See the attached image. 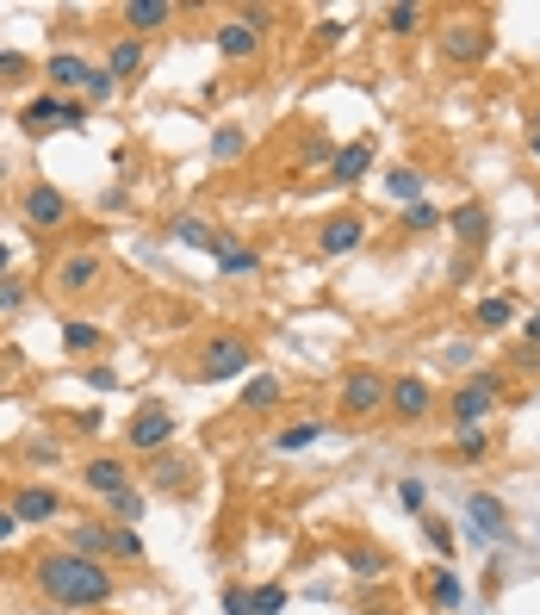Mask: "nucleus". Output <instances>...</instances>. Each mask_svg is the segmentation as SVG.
<instances>
[{"instance_id": "12", "label": "nucleus", "mask_w": 540, "mask_h": 615, "mask_svg": "<svg viewBox=\"0 0 540 615\" xmlns=\"http://www.w3.org/2000/svg\"><path fill=\"white\" fill-rule=\"evenodd\" d=\"M466 517H472V529H479L484 541H516V529H509V510H503V498H491V491H472L466 498Z\"/></svg>"}, {"instance_id": "44", "label": "nucleus", "mask_w": 540, "mask_h": 615, "mask_svg": "<svg viewBox=\"0 0 540 615\" xmlns=\"http://www.w3.org/2000/svg\"><path fill=\"white\" fill-rule=\"evenodd\" d=\"M20 305H25V287L13 280V274H7V280H0V317H13Z\"/></svg>"}, {"instance_id": "24", "label": "nucleus", "mask_w": 540, "mask_h": 615, "mask_svg": "<svg viewBox=\"0 0 540 615\" xmlns=\"http://www.w3.org/2000/svg\"><path fill=\"white\" fill-rule=\"evenodd\" d=\"M423 596L435 603V610H460V603H466V584L447 572V566H435V572L423 578Z\"/></svg>"}, {"instance_id": "48", "label": "nucleus", "mask_w": 540, "mask_h": 615, "mask_svg": "<svg viewBox=\"0 0 540 615\" xmlns=\"http://www.w3.org/2000/svg\"><path fill=\"white\" fill-rule=\"evenodd\" d=\"M342 38H348L342 20H317V44H324V50H329V44H342Z\"/></svg>"}, {"instance_id": "40", "label": "nucleus", "mask_w": 540, "mask_h": 615, "mask_svg": "<svg viewBox=\"0 0 540 615\" xmlns=\"http://www.w3.org/2000/svg\"><path fill=\"white\" fill-rule=\"evenodd\" d=\"M113 94H118V81L106 76V69H94V76H87V88H81V100H94V106H106Z\"/></svg>"}, {"instance_id": "1", "label": "nucleus", "mask_w": 540, "mask_h": 615, "mask_svg": "<svg viewBox=\"0 0 540 615\" xmlns=\"http://www.w3.org/2000/svg\"><path fill=\"white\" fill-rule=\"evenodd\" d=\"M32 584L44 591V603L57 610H99L118 596V572L106 559H87V554H69V547H44L32 559Z\"/></svg>"}, {"instance_id": "8", "label": "nucleus", "mask_w": 540, "mask_h": 615, "mask_svg": "<svg viewBox=\"0 0 540 615\" xmlns=\"http://www.w3.org/2000/svg\"><path fill=\"white\" fill-rule=\"evenodd\" d=\"M81 485H87L99 503H113V498H125L137 479H131V466L118 461V454H87V461H81Z\"/></svg>"}, {"instance_id": "37", "label": "nucleus", "mask_w": 540, "mask_h": 615, "mask_svg": "<svg viewBox=\"0 0 540 615\" xmlns=\"http://www.w3.org/2000/svg\"><path fill=\"white\" fill-rule=\"evenodd\" d=\"M386 32H398V38L423 32V7H410V0H404V7H391V13H386Z\"/></svg>"}, {"instance_id": "5", "label": "nucleus", "mask_w": 540, "mask_h": 615, "mask_svg": "<svg viewBox=\"0 0 540 615\" xmlns=\"http://www.w3.org/2000/svg\"><path fill=\"white\" fill-rule=\"evenodd\" d=\"M391 398V373L379 367H348L342 373V417H379Z\"/></svg>"}, {"instance_id": "49", "label": "nucleus", "mask_w": 540, "mask_h": 615, "mask_svg": "<svg viewBox=\"0 0 540 615\" xmlns=\"http://www.w3.org/2000/svg\"><path fill=\"white\" fill-rule=\"evenodd\" d=\"M81 380L94 385V392H113V385H118V373H113V367H87V373H81Z\"/></svg>"}, {"instance_id": "42", "label": "nucleus", "mask_w": 540, "mask_h": 615, "mask_svg": "<svg viewBox=\"0 0 540 615\" xmlns=\"http://www.w3.org/2000/svg\"><path fill=\"white\" fill-rule=\"evenodd\" d=\"M286 610V584H261L255 591V615H280Z\"/></svg>"}, {"instance_id": "33", "label": "nucleus", "mask_w": 540, "mask_h": 615, "mask_svg": "<svg viewBox=\"0 0 540 615\" xmlns=\"http://www.w3.org/2000/svg\"><path fill=\"white\" fill-rule=\"evenodd\" d=\"M509 317H516V305H509L503 292H491V299H479V311H472V324H479V329H503Z\"/></svg>"}, {"instance_id": "55", "label": "nucleus", "mask_w": 540, "mask_h": 615, "mask_svg": "<svg viewBox=\"0 0 540 615\" xmlns=\"http://www.w3.org/2000/svg\"><path fill=\"white\" fill-rule=\"evenodd\" d=\"M367 615H404V610H367Z\"/></svg>"}, {"instance_id": "47", "label": "nucleus", "mask_w": 540, "mask_h": 615, "mask_svg": "<svg viewBox=\"0 0 540 615\" xmlns=\"http://www.w3.org/2000/svg\"><path fill=\"white\" fill-rule=\"evenodd\" d=\"M423 498H429L423 479H404V485H398V503H404V510H423Z\"/></svg>"}, {"instance_id": "11", "label": "nucleus", "mask_w": 540, "mask_h": 615, "mask_svg": "<svg viewBox=\"0 0 540 615\" xmlns=\"http://www.w3.org/2000/svg\"><path fill=\"white\" fill-rule=\"evenodd\" d=\"M447 231L460 236V250H466V255H479L484 243H491V206H479V199L454 206V212H447Z\"/></svg>"}, {"instance_id": "6", "label": "nucleus", "mask_w": 540, "mask_h": 615, "mask_svg": "<svg viewBox=\"0 0 540 615\" xmlns=\"http://www.w3.org/2000/svg\"><path fill=\"white\" fill-rule=\"evenodd\" d=\"M174 436H180V423H174L162 404H137L131 423H125V448H131V454H168Z\"/></svg>"}, {"instance_id": "17", "label": "nucleus", "mask_w": 540, "mask_h": 615, "mask_svg": "<svg viewBox=\"0 0 540 615\" xmlns=\"http://www.w3.org/2000/svg\"><path fill=\"white\" fill-rule=\"evenodd\" d=\"M367 174H373V137L342 143V150H336V162H329V181H336V187H354V181H367Z\"/></svg>"}, {"instance_id": "2", "label": "nucleus", "mask_w": 540, "mask_h": 615, "mask_svg": "<svg viewBox=\"0 0 540 615\" xmlns=\"http://www.w3.org/2000/svg\"><path fill=\"white\" fill-rule=\"evenodd\" d=\"M255 373V348L249 336H206L193 348V380L199 385H224V380H249Z\"/></svg>"}, {"instance_id": "39", "label": "nucleus", "mask_w": 540, "mask_h": 615, "mask_svg": "<svg viewBox=\"0 0 540 615\" xmlns=\"http://www.w3.org/2000/svg\"><path fill=\"white\" fill-rule=\"evenodd\" d=\"M423 535H429V547H435L442 559H454V547H460V541H454V529H447L442 517H423Z\"/></svg>"}, {"instance_id": "46", "label": "nucleus", "mask_w": 540, "mask_h": 615, "mask_svg": "<svg viewBox=\"0 0 540 615\" xmlns=\"http://www.w3.org/2000/svg\"><path fill=\"white\" fill-rule=\"evenodd\" d=\"M87 125V100H62V131H81Z\"/></svg>"}, {"instance_id": "41", "label": "nucleus", "mask_w": 540, "mask_h": 615, "mask_svg": "<svg viewBox=\"0 0 540 615\" xmlns=\"http://www.w3.org/2000/svg\"><path fill=\"white\" fill-rule=\"evenodd\" d=\"M224 615H255V591H243V584H224Z\"/></svg>"}, {"instance_id": "13", "label": "nucleus", "mask_w": 540, "mask_h": 615, "mask_svg": "<svg viewBox=\"0 0 540 615\" xmlns=\"http://www.w3.org/2000/svg\"><path fill=\"white\" fill-rule=\"evenodd\" d=\"M25 224H32V231H62V224H69V199H62L57 187H25Z\"/></svg>"}, {"instance_id": "20", "label": "nucleus", "mask_w": 540, "mask_h": 615, "mask_svg": "<svg viewBox=\"0 0 540 615\" xmlns=\"http://www.w3.org/2000/svg\"><path fill=\"white\" fill-rule=\"evenodd\" d=\"M20 131H25V137L62 131V94H50V88H44L38 100H25V113H20Z\"/></svg>"}, {"instance_id": "34", "label": "nucleus", "mask_w": 540, "mask_h": 615, "mask_svg": "<svg viewBox=\"0 0 540 615\" xmlns=\"http://www.w3.org/2000/svg\"><path fill=\"white\" fill-rule=\"evenodd\" d=\"M243 150H249V137L236 131V125H218L212 131V162H236Z\"/></svg>"}, {"instance_id": "10", "label": "nucleus", "mask_w": 540, "mask_h": 615, "mask_svg": "<svg viewBox=\"0 0 540 615\" xmlns=\"http://www.w3.org/2000/svg\"><path fill=\"white\" fill-rule=\"evenodd\" d=\"M99 287V255L94 250H75L57 262V292L62 299H87V292Z\"/></svg>"}, {"instance_id": "16", "label": "nucleus", "mask_w": 540, "mask_h": 615, "mask_svg": "<svg viewBox=\"0 0 540 615\" xmlns=\"http://www.w3.org/2000/svg\"><path fill=\"white\" fill-rule=\"evenodd\" d=\"M361 243H367V218H361V212L324 218V231H317V250H324V255H354Z\"/></svg>"}, {"instance_id": "28", "label": "nucleus", "mask_w": 540, "mask_h": 615, "mask_svg": "<svg viewBox=\"0 0 540 615\" xmlns=\"http://www.w3.org/2000/svg\"><path fill=\"white\" fill-rule=\"evenodd\" d=\"M218 274H224V280H249V274H261V255L224 243V250H218Z\"/></svg>"}, {"instance_id": "43", "label": "nucleus", "mask_w": 540, "mask_h": 615, "mask_svg": "<svg viewBox=\"0 0 540 615\" xmlns=\"http://www.w3.org/2000/svg\"><path fill=\"white\" fill-rule=\"evenodd\" d=\"M32 76V57H20V50H0V81H25Z\"/></svg>"}, {"instance_id": "54", "label": "nucleus", "mask_w": 540, "mask_h": 615, "mask_svg": "<svg viewBox=\"0 0 540 615\" xmlns=\"http://www.w3.org/2000/svg\"><path fill=\"white\" fill-rule=\"evenodd\" d=\"M528 150H535V155H540V131H528Z\"/></svg>"}, {"instance_id": "19", "label": "nucleus", "mask_w": 540, "mask_h": 615, "mask_svg": "<svg viewBox=\"0 0 540 615\" xmlns=\"http://www.w3.org/2000/svg\"><path fill=\"white\" fill-rule=\"evenodd\" d=\"M62 547H69V554H87V559H106V554H113V522H99V517L69 522Z\"/></svg>"}, {"instance_id": "52", "label": "nucleus", "mask_w": 540, "mask_h": 615, "mask_svg": "<svg viewBox=\"0 0 540 615\" xmlns=\"http://www.w3.org/2000/svg\"><path fill=\"white\" fill-rule=\"evenodd\" d=\"M521 336H528V348H540V311H528V324H521Z\"/></svg>"}, {"instance_id": "50", "label": "nucleus", "mask_w": 540, "mask_h": 615, "mask_svg": "<svg viewBox=\"0 0 540 615\" xmlns=\"http://www.w3.org/2000/svg\"><path fill=\"white\" fill-rule=\"evenodd\" d=\"M20 535V517H13V503H0V547Z\"/></svg>"}, {"instance_id": "25", "label": "nucleus", "mask_w": 540, "mask_h": 615, "mask_svg": "<svg viewBox=\"0 0 540 615\" xmlns=\"http://www.w3.org/2000/svg\"><path fill=\"white\" fill-rule=\"evenodd\" d=\"M99 343H106V329H99L94 317H62V348H69V355H94Z\"/></svg>"}, {"instance_id": "4", "label": "nucleus", "mask_w": 540, "mask_h": 615, "mask_svg": "<svg viewBox=\"0 0 540 615\" xmlns=\"http://www.w3.org/2000/svg\"><path fill=\"white\" fill-rule=\"evenodd\" d=\"M491 50H497V25H491V20H454V25H442V57L447 62L479 69V62H491Z\"/></svg>"}, {"instance_id": "36", "label": "nucleus", "mask_w": 540, "mask_h": 615, "mask_svg": "<svg viewBox=\"0 0 540 615\" xmlns=\"http://www.w3.org/2000/svg\"><path fill=\"white\" fill-rule=\"evenodd\" d=\"M143 510H150V498H143V485H131L125 498H113V517H118V522H131V529L143 522Z\"/></svg>"}, {"instance_id": "53", "label": "nucleus", "mask_w": 540, "mask_h": 615, "mask_svg": "<svg viewBox=\"0 0 540 615\" xmlns=\"http://www.w3.org/2000/svg\"><path fill=\"white\" fill-rule=\"evenodd\" d=\"M7 262H13V250H7V243H0V280H7Z\"/></svg>"}, {"instance_id": "30", "label": "nucleus", "mask_w": 540, "mask_h": 615, "mask_svg": "<svg viewBox=\"0 0 540 615\" xmlns=\"http://www.w3.org/2000/svg\"><path fill=\"white\" fill-rule=\"evenodd\" d=\"M280 404V380L273 373H249L243 380V410H273Z\"/></svg>"}, {"instance_id": "9", "label": "nucleus", "mask_w": 540, "mask_h": 615, "mask_svg": "<svg viewBox=\"0 0 540 615\" xmlns=\"http://www.w3.org/2000/svg\"><path fill=\"white\" fill-rule=\"evenodd\" d=\"M13 517H20V529H32V522H57L62 517V491L57 485H44V479L20 485V491H13Z\"/></svg>"}, {"instance_id": "32", "label": "nucleus", "mask_w": 540, "mask_h": 615, "mask_svg": "<svg viewBox=\"0 0 540 615\" xmlns=\"http://www.w3.org/2000/svg\"><path fill=\"white\" fill-rule=\"evenodd\" d=\"M454 454H460V461H484V454H491V429H484V423L454 429Z\"/></svg>"}, {"instance_id": "29", "label": "nucleus", "mask_w": 540, "mask_h": 615, "mask_svg": "<svg viewBox=\"0 0 540 615\" xmlns=\"http://www.w3.org/2000/svg\"><path fill=\"white\" fill-rule=\"evenodd\" d=\"M324 417H305V423H286V429H280V436H273V448H280V454H298V448H310V442H317V436H324Z\"/></svg>"}, {"instance_id": "45", "label": "nucleus", "mask_w": 540, "mask_h": 615, "mask_svg": "<svg viewBox=\"0 0 540 615\" xmlns=\"http://www.w3.org/2000/svg\"><path fill=\"white\" fill-rule=\"evenodd\" d=\"M99 423H106V410H75V417H69V429H75V436H99Z\"/></svg>"}, {"instance_id": "3", "label": "nucleus", "mask_w": 540, "mask_h": 615, "mask_svg": "<svg viewBox=\"0 0 540 615\" xmlns=\"http://www.w3.org/2000/svg\"><path fill=\"white\" fill-rule=\"evenodd\" d=\"M503 392H509V385H503V373H491V367H479V373H466V380H460V392L447 398V417H454V429L484 423V417H491V410L503 404Z\"/></svg>"}, {"instance_id": "51", "label": "nucleus", "mask_w": 540, "mask_h": 615, "mask_svg": "<svg viewBox=\"0 0 540 615\" xmlns=\"http://www.w3.org/2000/svg\"><path fill=\"white\" fill-rule=\"evenodd\" d=\"M305 162H336V155H329L324 137H310V143H305Z\"/></svg>"}, {"instance_id": "26", "label": "nucleus", "mask_w": 540, "mask_h": 615, "mask_svg": "<svg viewBox=\"0 0 540 615\" xmlns=\"http://www.w3.org/2000/svg\"><path fill=\"white\" fill-rule=\"evenodd\" d=\"M342 566H348L354 578H367V584H373V578H386V572H391V554H386V547H348Z\"/></svg>"}, {"instance_id": "23", "label": "nucleus", "mask_w": 540, "mask_h": 615, "mask_svg": "<svg viewBox=\"0 0 540 615\" xmlns=\"http://www.w3.org/2000/svg\"><path fill=\"white\" fill-rule=\"evenodd\" d=\"M143 62H150V57H143V38H118L113 57H106V76H113V81H137V76H143Z\"/></svg>"}, {"instance_id": "7", "label": "nucleus", "mask_w": 540, "mask_h": 615, "mask_svg": "<svg viewBox=\"0 0 540 615\" xmlns=\"http://www.w3.org/2000/svg\"><path fill=\"white\" fill-rule=\"evenodd\" d=\"M386 410L398 417V423H429V417H435V385H429L423 373H398Z\"/></svg>"}, {"instance_id": "35", "label": "nucleus", "mask_w": 540, "mask_h": 615, "mask_svg": "<svg viewBox=\"0 0 540 615\" xmlns=\"http://www.w3.org/2000/svg\"><path fill=\"white\" fill-rule=\"evenodd\" d=\"M20 454H25V466H57L62 461V442H57V436H32Z\"/></svg>"}, {"instance_id": "22", "label": "nucleus", "mask_w": 540, "mask_h": 615, "mask_svg": "<svg viewBox=\"0 0 540 615\" xmlns=\"http://www.w3.org/2000/svg\"><path fill=\"white\" fill-rule=\"evenodd\" d=\"M118 20L131 25V38H143V32H162V25L174 20V7L168 0H125V13Z\"/></svg>"}, {"instance_id": "27", "label": "nucleus", "mask_w": 540, "mask_h": 615, "mask_svg": "<svg viewBox=\"0 0 540 615\" xmlns=\"http://www.w3.org/2000/svg\"><path fill=\"white\" fill-rule=\"evenodd\" d=\"M423 169H391L386 174V199H398V206H416V199H423Z\"/></svg>"}, {"instance_id": "56", "label": "nucleus", "mask_w": 540, "mask_h": 615, "mask_svg": "<svg viewBox=\"0 0 540 615\" xmlns=\"http://www.w3.org/2000/svg\"><path fill=\"white\" fill-rule=\"evenodd\" d=\"M535 131H540V113H535Z\"/></svg>"}, {"instance_id": "14", "label": "nucleus", "mask_w": 540, "mask_h": 615, "mask_svg": "<svg viewBox=\"0 0 540 615\" xmlns=\"http://www.w3.org/2000/svg\"><path fill=\"white\" fill-rule=\"evenodd\" d=\"M87 76H94V62L75 57V50L44 57V88H50V94H69V100H75V88H87Z\"/></svg>"}, {"instance_id": "31", "label": "nucleus", "mask_w": 540, "mask_h": 615, "mask_svg": "<svg viewBox=\"0 0 540 615\" xmlns=\"http://www.w3.org/2000/svg\"><path fill=\"white\" fill-rule=\"evenodd\" d=\"M106 559H118V566H143V535H137L131 522H113V554Z\"/></svg>"}, {"instance_id": "18", "label": "nucleus", "mask_w": 540, "mask_h": 615, "mask_svg": "<svg viewBox=\"0 0 540 615\" xmlns=\"http://www.w3.org/2000/svg\"><path fill=\"white\" fill-rule=\"evenodd\" d=\"M212 38H218V50H224L231 62H255V57H261V32H255L243 13H236V20H224Z\"/></svg>"}, {"instance_id": "38", "label": "nucleus", "mask_w": 540, "mask_h": 615, "mask_svg": "<svg viewBox=\"0 0 540 615\" xmlns=\"http://www.w3.org/2000/svg\"><path fill=\"white\" fill-rule=\"evenodd\" d=\"M435 224H442V212H435V206H429V199H416V206H404V231H410V236L435 231Z\"/></svg>"}, {"instance_id": "21", "label": "nucleus", "mask_w": 540, "mask_h": 615, "mask_svg": "<svg viewBox=\"0 0 540 615\" xmlns=\"http://www.w3.org/2000/svg\"><path fill=\"white\" fill-rule=\"evenodd\" d=\"M168 236H174V243H187V250H206V255H218L224 243H231V236H218L199 212H180V218L168 224Z\"/></svg>"}, {"instance_id": "15", "label": "nucleus", "mask_w": 540, "mask_h": 615, "mask_svg": "<svg viewBox=\"0 0 540 615\" xmlns=\"http://www.w3.org/2000/svg\"><path fill=\"white\" fill-rule=\"evenodd\" d=\"M150 491H162V498H180V491H193V461L187 454H150Z\"/></svg>"}]
</instances>
